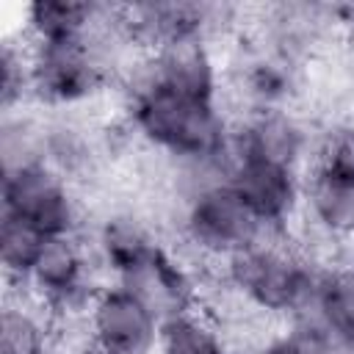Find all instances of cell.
I'll use <instances>...</instances> for the list:
<instances>
[{
	"label": "cell",
	"instance_id": "20",
	"mask_svg": "<svg viewBox=\"0 0 354 354\" xmlns=\"http://www.w3.org/2000/svg\"><path fill=\"white\" fill-rule=\"evenodd\" d=\"M351 266H354V254H351Z\"/></svg>",
	"mask_w": 354,
	"mask_h": 354
},
{
	"label": "cell",
	"instance_id": "1",
	"mask_svg": "<svg viewBox=\"0 0 354 354\" xmlns=\"http://www.w3.org/2000/svg\"><path fill=\"white\" fill-rule=\"evenodd\" d=\"M124 111L130 130L191 177L227 174L232 160V124L218 108V100L177 94L141 72L127 88Z\"/></svg>",
	"mask_w": 354,
	"mask_h": 354
},
{
	"label": "cell",
	"instance_id": "4",
	"mask_svg": "<svg viewBox=\"0 0 354 354\" xmlns=\"http://www.w3.org/2000/svg\"><path fill=\"white\" fill-rule=\"evenodd\" d=\"M180 232L199 254L218 257L221 263L268 235L227 174L188 180L180 205Z\"/></svg>",
	"mask_w": 354,
	"mask_h": 354
},
{
	"label": "cell",
	"instance_id": "5",
	"mask_svg": "<svg viewBox=\"0 0 354 354\" xmlns=\"http://www.w3.org/2000/svg\"><path fill=\"white\" fill-rule=\"evenodd\" d=\"M3 213L30 224L44 238L80 235L83 224L72 180L44 158L3 169Z\"/></svg>",
	"mask_w": 354,
	"mask_h": 354
},
{
	"label": "cell",
	"instance_id": "2",
	"mask_svg": "<svg viewBox=\"0 0 354 354\" xmlns=\"http://www.w3.org/2000/svg\"><path fill=\"white\" fill-rule=\"evenodd\" d=\"M318 266L301 257L274 235L235 252L224 260L227 285L243 304L266 318H296L310 301Z\"/></svg>",
	"mask_w": 354,
	"mask_h": 354
},
{
	"label": "cell",
	"instance_id": "17",
	"mask_svg": "<svg viewBox=\"0 0 354 354\" xmlns=\"http://www.w3.org/2000/svg\"><path fill=\"white\" fill-rule=\"evenodd\" d=\"M47 238L33 230L30 224L6 216L3 213V227H0V257H3V271L8 282H17L25 288V279L39 257V252L44 249Z\"/></svg>",
	"mask_w": 354,
	"mask_h": 354
},
{
	"label": "cell",
	"instance_id": "3",
	"mask_svg": "<svg viewBox=\"0 0 354 354\" xmlns=\"http://www.w3.org/2000/svg\"><path fill=\"white\" fill-rule=\"evenodd\" d=\"M301 210L324 238L354 243V124H335L313 144Z\"/></svg>",
	"mask_w": 354,
	"mask_h": 354
},
{
	"label": "cell",
	"instance_id": "13",
	"mask_svg": "<svg viewBox=\"0 0 354 354\" xmlns=\"http://www.w3.org/2000/svg\"><path fill=\"white\" fill-rule=\"evenodd\" d=\"M158 246L160 241L141 216L119 210L102 218L94 232L91 252L97 257V266L105 268L113 282H127L158 252Z\"/></svg>",
	"mask_w": 354,
	"mask_h": 354
},
{
	"label": "cell",
	"instance_id": "16",
	"mask_svg": "<svg viewBox=\"0 0 354 354\" xmlns=\"http://www.w3.org/2000/svg\"><path fill=\"white\" fill-rule=\"evenodd\" d=\"M155 354H235V348L227 343L213 318L199 307L194 313L163 321Z\"/></svg>",
	"mask_w": 354,
	"mask_h": 354
},
{
	"label": "cell",
	"instance_id": "14",
	"mask_svg": "<svg viewBox=\"0 0 354 354\" xmlns=\"http://www.w3.org/2000/svg\"><path fill=\"white\" fill-rule=\"evenodd\" d=\"M113 11V8H111ZM108 8L75 0H39L25 8V39L30 41H77L102 33L105 28H116L108 22Z\"/></svg>",
	"mask_w": 354,
	"mask_h": 354
},
{
	"label": "cell",
	"instance_id": "7",
	"mask_svg": "<svg viewBox=\"0 0 354 354\" xmlns=\"http://www.w3.org/2000/svg\"><path fill=\"white\" fill-rule=\"evenodd\" d=\"M88 348L97 354H155L163 318L130 288L100 285L86 307Z\"/></svg>",
	"mask_w": 354,
	"mask_h": 354
},
{
	"label": "cell",
	"instance_id": "8",
	"mask_svg": "<svg viewBox=\"0 0 354 354\" xmlns=\"http://www.w3.org/2000/svg\"><path fill=\"white\" fill-rule=\"evenodd\" d=\"M94 266L97 257L80 235L47 238L25 279V290L50 315H72L77 310L86 313L91 296L100 290V285L91 282Z\"/></svg>",
	"mask_w": 354,
	"mask_h": 354
},
{
	"label": "cell",
	"instance_id": "11",
	"mask_svg": "<svg viewBox=\"0 0 354 354\" xmlns=\"http://www.w3.org/2000/svg\"><path fill=\"white\" fill-rule=\"evenodd\" d=\"M232 149L304 171L313 141L307 124L290 108H260L246 111L232 124Z\"/></svg>",
	"mask_w": 354,
	"mask_h": 354
},
{
	"label": "cell",
	"instance_id": "19",
	"mask_svg": "<svg viewBox=\"0 0 354 354\" xmlns=\"http://www.w3.org/2000/svg\"><path fill=\"white\" fill-rule=\"evenodd\" d=\"M86 354H97V351H91V348H88V351H86Z\"/></svg>",
	"mask_w": 354,
	"mask_h": 354
},
{
	"label": "cell",
	"instance_id": "9",
	"mask_svg": "<svg viewBox=\"0 0 354 354\" xmlns=\"http://www.w3.org/2000/svg\"><path fill=\"white\" fill-rule=\"evenodd\" d=\"M301 177L304 171L299 169L279 166L235 149L227 169L230 185L268 235L285 230L288 221L301 210Z\"/></svg>",
	"mask_w": 354,
	"mask_h": 354
},
{
	"label": "cell",
	"instance_id": "15",
	"mask_svg": "<svg viewBox=\"0 0 354 354\" xmlns=\"http://www.w3.org/2000/svg\"><path fill=\"white\" fill-rule=\"evenodd\" d=\"M50 313L22 288L0 315V354H53Z\"/></svg>",
	"mask_w": 354,
	"mask_h": 354
},
{
	"label": "cell",
	"instance_id": "12",
	"mask_svg": "<svg viewBox=\"0 0 354 354\" xmlns=\"http://www.w3.org/2000/svg\"><path fill=\"white\" fill-rule=\"evenodd\" d=\"M290 321L310 324L340 351L354 354V266H318L310 301Z\"/></svg>",
	"mask_w": 354,
	"mask_h": 354
},
{
	"label": "cell",
	"instance_id": "10",
	"mask_svg": "<svg viewBox=\"0 0 354 354\" xmlns=\"http://www.w3.org/2000/svg\"><path fill=\"white\" fill-rule=\"evenodd\" d=\"M144 75L177 94L218 100L221 66L213 50V36L191 33L160 41L158 47L147 50Z\"/></svg>",
	"mask_w": 354,
	"mask_h": 354
},
{
	"label": "cell",
	"instance_id": "18",
	"mask_svg": "<svg viewBox=\"0 0 354 354\" xmlns=\"http://www.w3.org/2000/svg\"><path fill=\"white\" fill-rule=\"evenodd\" d=\"M348 22H351V25H354V8H351V19H348Z\"/></svg>",
	"mask_w": 354,
	"mask_h": 354
},
{
	"label": "cell",
	"instance_id": "6",
	"mask_svg": "<svg viewBox=\"0 0 354 354\" xmlns=\"http://www.w3.org/2000/svg\"><path fill=\"white\" fill-rule=\"evenodd\" d=\"M100 33L77 41H30V97L50 108H75L102 91L108 61L97 44Z\"/></svg>",
	"mask_w": 354,
	"mask_h": 354
}]
</instances>
